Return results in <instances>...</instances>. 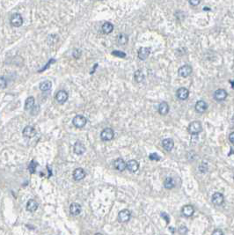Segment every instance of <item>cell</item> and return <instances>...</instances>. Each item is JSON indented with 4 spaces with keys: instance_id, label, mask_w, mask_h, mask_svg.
<instances>
[{
    "instance_id": "1",
    "label": "cell",
    "mask_w": 234,
    "mask_h": 235,
    "mask_svg": "<svg viewBox=\"0 0 234 235\" xmlns=\"http://www.w3.org/2000/svg\"><path fill=\"white\" fill-rule=\"evenodd\" d=\"M202 131V126L200 122H192L188 125V132L192 135H197Z\"/></svg>"
},
{
    "instance_id": "2",
    "label": "cell",
    "mask_w": 234,
    "mask_h": 235,
    "mask_svg": "<svg viewBox=\"0 0 234 235\" xmlns=\"http://www.w3.org/2000/svg\"><path fill=\"white\" fill-rule=\"evenodd\" d=\"M115 132L111 128H106L100 133V137L103 141H110L114 138Z\"/></svg>"
},
{
    "instance_id": "3",
    "label": "cell",
    "mask_w": 234,
    "mask_h": 235,
    "mask_svg": "<svg viewBox=\"0 0 234 235\" xmlns=\"http://www.w3.org/2000/svg\"><path fill=\"white\" fill-rule=\"evenodd\" d=\"M11 25L15 27H19L23 24V18L20 13H14L12 15L10 20Z\"/></svg>"
},
{
    "instance_id": "4",
    "label": "cell",
    "mask_w": 234,
    "mask_h": 235,
    "mask_svg": "<svg viewBox=\"0 0 234 235\" xmlns=\"http://www.w3.org/2000/svg\"><path fill=\"white\" fill-rule=\"evenodd\" d=\"M86 122H87L86 118L85 117V116H80V115L76 116L72 120L73 125L75 127H77V128H83L86 124Z\"/></svg>"
},
{
    "instance_id": "5",
    "label": "cell",
    "mask_w": 234,
    "mask_h": 235,
    "mask_svg": "<svg viewBox=\"0 0 234 235\" xmlns=\"http://www.w3.org/2000/svg\"><path fill=\"white\" fill-rule=\"evenodd\" d=\"M130 216H131V213L129 209H122L118 214V220L121 223L128 222L130 219Z\"/></svg>"
},
{
    "instance_id": "6",
    "label": "cell",
    "mask_w": 234,
    "mask_h": 235,
    "mask_svg": "<svg viewBox=\"0 0 234 235\" xmlns=\"http://www.w3.org/2000/svg\"><path fill=\"white\" fill-rule=\"evenodd\" d=\"M178 73L182 78H187V77H188L192 73V67L190 65H188L182 66L179 69Z\"/></svg>"
},
{
    "instance_id": "7",
    "label": "cell",
    "mask_w": 234,
    "mask_h": 235,
    "mask_svg": "<svg viewBox=\"0 0 234 235\" xmlns=\"http://www.w3.org/2000/svg\"><path fill=\"white\" fill-rule=\"evenodd\" d=\"M86 177V172L81 167H78L73 172V178L75 181H81Z\"/></svg>"
},
{
    "instance_id": "8",
    "label": "cell",
    "mask_w": 234,
    "mask_h": 235,
    "mask_svg": "<svg viewBox=\"0 0 234 235\" xmlns=\"http://www.w3.org/2000/svg\"><path fill=\"white\" fill-rule=\"evenodd\" d=\"M226 97H227V92L224 89H218L214 93V98L218 101H224Z\"/></svg>"
},
{
    "instance_id": "9",
    "label": "cell",
    "mask_w": 234,
    "mask_h": 235,
    "mask_svg": "<svg viewBox=\"0 0 234 235\" xmlns=\"http://www.w3.org/2000/svg\"><path fill=\"white\" fill-rule=\"evenodd\" d=\"M81 210H82V208H81V205L79 203H72L70 205V212L71 213V215L73 216H78L81 213Z\"/></svg>"
},
{
    "instance_id": "10",
    "label": "cell",
    "mask_w": 234,
    "mask_h": 235,
    "mask_svg": "<svg viewBox=\"0 0 234 235\" xmlns=\"http://www.w3.org/2000/svg\"><path fill=\"white\" fill-rule=\"evenodd\" d=\"M224 201V198L223 194H221V193L217 192L212 196V203L215 205H218V206L221 205V204H223Z\"/></svg>"
},
{
    "instance_id": "11",
    "label": "cell",
    "mask_w": 234,
    "mask_h": 235,
    "mask_svg": "<svg viewBox=\"0 0 234 235\" xmlns=\"http://www.w3.org/2000/svg\"><path fill=\"white\" fill-rule=\"evenodd\" d=\"M114 166L116 167V169L118 170V171H124L127 167V164L126 162L122 159V158H117L115 160V163H114Z\"/></svg>"
},
{
    "instance_id": "12",
    "label": "cell",
    "mask_w": 234,
    "mask_h": 235,
    "mask_svg": "<svg viewBox=\"0 0 234 235\" xmlns=\"http://www.w3.org/2000/svg\"><path fill=\"white\" fill-rule=\"evenodd\" d=\"M56 100L59 102V103H64L65 101L68 100V93L65 91H58L57 93L56 94Z\"/></svg>"
},
{
    "instance_id": "13",
    "label": "cell",
    "mask_w": 234,
    "mask_h": 235,
    "mask_svg": "<svg viewBox=\"0 0 234 235\" xmlns=\"http://www.w3.org/2000/svg\"><path fill=\"white\" fill-rule=\"evenodd\" d=\"M127 168L131 173H135L139 168V164H138V162L136 160L130 159V161L127 163Z\"/></svg>"
},
{
    "instance_id": "14",
    "label": "cell",
    "mask_w": 234,
    "mask_h": 235,
    "mask_svg": "<svg viewBox=\"0 0 234 235\" xmlns=\"http://www.w3.org/2000/svg\"><path fill=\"white\" fill-rule=\"evenodd\" d=\"M177 97L182 100V101H184V100H187L188 98V95H189V92L187 88L185 87H182L180 89H178L177 91V93H176Z\"/></svg>"
},
{
    "instance_id": "15",
    "label": "cell",
    "mask_w": 234,
    "mask_h": 235,
    "mask_svg": "<svg viewBox=\"0 0 234 235\" xmlns=\"http://www.w3.org/2000/svg\"><path fill=\"white\" fill-rule=\"evenodd\" d=\"M208 107L207 103L204 101H198L195 104V110L198 113H204Z\"/></svg>"
},
{
    "instance_id": "16",
    "label": "cell",
    "mask_w": 234,
    "mask_h": 235,
    "mask_svg": "<svg viewBox=\"0 0 234 235\" xmlns=\"http://www.w3.org/2000/svg\"><path fill=\"white\" fill-rule=\"evenodd\" d=\"M150 53H151V51H150V49H149V48L143 47V48H141V49L138 50V57H139V59H141V60H145V59L148 58Z\"/></svg>"
},
{
    "instance_id": "17",
    "label": "cell",
    "mask_w": 234,
    "mask_h": 235,
    "mask_svg": "<svg viewBox=\"0 0 234 235\" xmlns=\"http://www.w3.org/2000/svg\"><path fill=\"white\" fill-rule=\"evenodd\" d=\"M38 209V203L34 199H30L28 202H27V204H26V209L30 212H34L35 211L36 209Z\"/></svg>"
},
{
    "instance_id": "18",
    "label": "cell",
    "mask_w": 234,
    "mask_h": 235,
    "mask_svg": "<svg viewBox=\"0 0 234 235\" xmlns=\"http://www.w3.org/2000/svg\"><path fill=\"white\" fill-rule=\"evenodd\" d=\"M85 152H86V147L82 143L77 142L74 144V152L77 155H82Z\"/></svg>"
},
{
    "instance_id": "19",
    "label": "cell",
    "mask_w": 234,
    "mask_h": 235,
    "mask_svg": "<svg viewBox=\"0 0 234 235\" xmlns=\"http://www.w3.org/2000/svg\"><path fill=\"white\" fill-rule=\"evenodd\" d=\"M182 211V214L185 217H191L194 214L195 209H194V207L191 206V205H185V206H183Z\"/></svg>"
},
{
    "instance_id": "20",
    "label": "cell",
    "mask_w": 234,
    "mask_h": 235,
    "mask_svg": "<svg viewBox=\"0 0 234 235\" xmlns=\"http://www.w3.org/2000/svg\"><path fill=\"white\" fill-rule=\"evenodd\" d=\"M36 134V131L34 127L32 126H26V128L23 130V135L26 137H33Z\"/></svg>"
},
{
    "instance_id": "21",
    "label": "cell",
    "mask_w": 234,
    "mask_h": 235,
    "mask_svg": "<svg viewBox=\"0 0 234 235\" xmlns=\"http://www.w3.org/2000/svg\"><path fill=\"white\" fill-rule=\"evenodd\" d=\"M168 111H169V106L167 104V102L163 101V102H161L159 104V106H158V112H159L160 115L165 116V115H166L168 113Z\"/></svg>"
},
{
    "instance_id": "22",
    "label": "cell",
    "mask_w": 234,
    "mask_h": 235,
    "mask_svg": "<svg viewBox=\"0 0 234 235\" xmlns=\"http://www.w3.org/2000/svg\"><path fill=\"white\" fill-rule=\"evenodd\" d=\"M162 144H163L164 149H165L166 151H167V152L172 151V149L173 146H174V143H173L172 139H171V138H166V139H164Z\"/></svg>"
},
{
    "instance_id": "23",
    "label": "cell",
    "mask_w": 234,
    "mask_h": 235,
    "mask_svg": "<svg viewBox=\"0 0 234 235\" xmlns=\"http://www.w3.org/2000/svg\"><path fill=\"white\" fill-rule=\"evenodd\" d=\"M51 87H52V83L50 80H45L42 83H40V89L43 92L50 90Z\"/></svg>"
},
{
    "instance_id": "24",
    "label": "cell",
    "mask_w": 234,
    "mask_h": 235,
    "mask_svg": "<svg viewBox=\"0 0 234 235\" xmlns=\"http://www.w3.org/2000/svg\"><path fill=\"white\" fill-rule=\"evenodd\" d=\"M34 102H35V101H34V98L33 96L28 97V98L26 100L25 109H26V110H30V109H32V108L34 107Z\"/></svg>"
},
{
    "instance_id": "25",
    "label": "cell",
    "mask_w": 234,
    "mask_h": 235,
    "mask_svg": "<svg viewBox=\"0 0 234 235\" xmlns=\"http://www.w3.org/2000/svg\"><path fill=\"white\" fill-rule=\"evenodd\" d=\"M129 41V37L126 34H120L117 37V42L120 45H125Z\"/></svg>"
},
{
    "instance_id": "26",
    "label": "cell",
    "mask_w": 234,
    "mask_h": 235,
    "mask_svg": "<svg viewBox=\"0 0 234 235\" xmlns=\"http://www.w3.org/2000/svg\"><path fill=\"white\" fill-rule=\"evenodd\" d=\"M114 30V26L110 22H105L102 25V31L104 34H110Z\"/></svg>"
},
{
    "instance_id": "27",
    "label": "cell",
    "mask_w": 234,
    "mask_h": 235,
    "mask_svg": "<svg viewBox=\"0 0 234 235\" xmlns=\"http://www.w3.org/2000/svg\"><path fill=\"white\" fill-rule=\"evenodd\" d=\"M164 186H165V188H167V189L172 188L175 186V183H174L173 179L171 178V177H167V178L165 180V182H164Z\"/></svg>"
},
{
    "instance_id": "28",
    "label": "cell",
    "mask_w": 234,
    "mask_h": 235,
    "mask_svg": "<svg viewBox=\"0 0 234 235\" xmlns=\"http://www.w3.org/2000/svg\"><path fill=\"white\" fill-rule=\"evenodd\" d=\"M135 79H136V82H138V83H140V82H142L143 79H144V75L143 74V72L141 71H136V72H135Z\"/></svg>"
},
{
    "instance_id": "29",
    "label": "cell",
    "mask_w": 234,
    "mask_h": 235,
    "mask_svg": "<svg viewBox=\"0 0 234 235\" xmlns=\"http://www.w3.org/2000/svg\"><path fill=\"white\" fill-rule=\"evenodd\" d=\"M112 55H114L115 56H118V57H125L126 56V54L124 52H122V51H118V50H115L112 52Z\"/></svg>"
},
{
    "instance_id": "30",
    "label": "cell",
    "mask_w": 234,
    "mask_h": 235,
    "mask_svg": "<svg viewBox=\"0 0 234 235\" xmlns=\"http://www.w3.org/2000/svg\"><path fill=\"white\" fill-rule=\"evenodd\" d=\"M7 86V81L4 77H0V88H5Z\"/></svg>"
},
{
    "instance_id": "31",
    "label": "cell",
    "mask_w": 234,
    "mask_h": 235,
    "mask_svg": "<svg viewBox=\"0 0 234 235\" xmlns=\"http://www.w3.org/2000/svg\"><path fill=\"white\" fill-rule=\"evenodd\" d=\"M35 166H37V163H36V162H34V161H33V162L30 164V166H29V170H30V173H34V170H35Z\"/></svg>"
},
{
    "instance_id": "32",
    "label": "cell",
    "mask_w": 234,
    "mask_h": 235,
    "mask_svg": "<svg viewBox=\"0 0 234 235\" xmlns=\"http://www.w3.org/2000/svg\"><path fill=\"white\" fill-rule=\"evenodd\" d=\"M149 158H150V159L151 160H159L160 159V157L158 156L157 153H152V154H150V156H149Z\"/></svg>"
},
{
    "instance_id": "33",
    "label": "cell",
    "mask_w": 234,
    "mask_h": 235,
    "mask_svg": "<svg viewBox=\"0 0 234 235\" xmlns=\"http://www.w3.org/2000/svg\"><path fill=\"white\" fill-rule=\"evenodd\" d=\"M160 215H161V217H162V218H163L166 220V222L167 223V224L169 223L170 218H169V216H168V214H167V213H166V212H161V214H160Z\"/></svg>"
},
{
    "instance_id": "34",
    "label": "cell",
    "mask_w": 234,
    "mask_h": 235,
    "mask_svg": "<svg viewBox=\"0 0 234 235\" xmlns=\"http://www.w3.org/2000/svg\"><path fill=\"white\" fill-rule=\"evenodd\" d=\"M179 232H180L182 234H185V233H188V228H187L186 226H184V225H182V226L180 227V229H179Z\"/></svg>"
},
{
    "instance_id": "35",
    "label": "cell",
    "mask_w": 234,
    "mask_h": 235,
    "mask_svg": "<svg viewBox=\"0 0 234 235\" xmlns=\"http://www.w3.org/2000/svg\"><path fill=\"white\" fill-rule=\"evenodd\" d=\"M212 235H224V233L222 232L221 230L217 229V230H215V231L212 233Z\"/></svg>"
},
{
    "instance_id": "36",
    "label": "cell",
    "mask_w": 234,
    "mask_h": 235,
    "mask_svg": "<svg viewBox=\"0 0 234 235\" xmlns=\"http://www.w3.org/2000/svg\"><path fill=\"white\" fill-rule=\"evenodd\" d=\"M189 4H190V5H195V6H196V5H198L200 4V1H199V0H196V1L190 0V1H189Z\"/></svg>"
},
{
    "instance_id": "37",
    "label": "cell",
    "mask_w": 234,
    "mask_h": 235,
    "mask_svg": "<svg viewBox=\"0 0 234 235\" xmlns=\"http://www.w3.org/2000/svg\"><path fill=\"white\" fill-rule=\"evenodd\" d=\"M229 140L231 141V143L234 144V131L230 134V136H229Z\"/></svg>"
},
{
    "instance_id": "38",
    "label": "cell",
    "mask_w": 234,
    "mask_h": 235,
    "mask_svg": "<svg viewBox=\"0 0 234 235\" xmlns=\"http://www.w3.org/2000/svg\"><path fill=\"white\" fill-rule=\"evenodd\" d=\"M169 230H170V231H172V233H174V229H173V228H172V227H170Z\"/></svg>"
},
{
    "instance_id": "39",
    "label": "cell",
    "mask_w": 234,
    "mask_h": 235,
    "mask_svg": "<svg viewBox=\"0 0 234 235\" xmlns=\"http://www.w3.org/2000/svg\"><path fill=\"white\" fill-rule=\"evenodd\" d=\"M95 235H102V234H101V233H96Z\"/></svg>"
}]
</instances>
